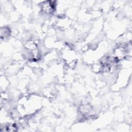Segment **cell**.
<instances>
[{
    "instance_id": "cell-1",
    "label": "cell",
    "mask_w": 132,
    "mask_h": 132,
    "mask_svg": "<svg viewBox=\"0 0 132 132\" xmlns=\"http://www.w3.org/2000/svg\"><path fill=\"white\" fill-rule=\"evenodd\" d=\"M43 9L46 13H51L53 10V7L51 4H45L43 5Z\"/></svg>"
}]
</instances>
